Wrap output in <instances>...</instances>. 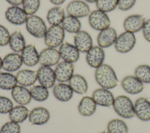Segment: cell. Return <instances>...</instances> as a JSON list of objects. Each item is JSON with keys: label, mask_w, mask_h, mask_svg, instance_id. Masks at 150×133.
Returning a JSON list of instances; mask_svg holds the SVG:
<instances>
[{"label": "cell", "mask_w": 150, "mask_h": 133, "mask_svg": "<svg viewBox=\"0 0 150 133\" xmlns=\"http://www.w3.org/2000/svg\"><path fill=\"white\" fill-rule=\"evenodd\" d=\"M94 78L101 88L107 89L114 88L118 83V79L114 69L106 64H103L96 69Z\"/></svg>", "instance_id": "cell-1"}, {"label": "cell", "mask_w": 150, "mask_h": 133, "mask_svg": "<svg viewBox=\"0 0 150 133\" xmlns=\"http://www.w3.org/2000/svg\"><path fill=\"white\" fill-rule=\"evenodd\" d=\"M112 107L115 112L123 118L129 119L135 116L134 104L127 96L120 95L115 97Z\"/></svg>", "instance_id": "cell-2"}, {"label": "cell", "mask_w": 150, "mask_h": 133, "mask_svg": "<svg viewBox=\"0 0 150 133\" xmlns=\"http://www.w3.org/2000/svg\"><path fill=\"white\" fill-rule=\"evenodd\" d=\"M65 31L61 25H52L44 36V42L47 47L56 48L63 43Z\"/></svg>", "instance_id": "cell-3"}, {"label": "cell", "mask_w": 150, "mask_h": 133, "mask_svg": "<svg viewBox=\"0 0 150 133\" xmlns=\"http://www.w3.org/2000/svg\"><path fill=\"white\" fill-rule=\"evenodd\" d=\"M25 26L28 32L32 36L38 38H43L47 29L43 19L35 15L28 17Z\"/></svg>", "instance_id": "cell-4"}, {"label": "cell", "mask_w": 150, "mask_h": 133, "mask_svg": "<svg viewBox=\"0 0 150 133\" xmlns=\"http://www.w3.org/2000/svg\"><path fill=\"white\" fill-rule=\"evenodd\" d=\"M136 41L137 39L134 33L125 31L117 36L114 46L117 52L125 54L134 48Z\"/></svg>", "instance_id": "cell-5"}, {"label": "cell", "mask_w": 150, "mask_h": 133, "mask_svg": "<svg viewBox=\"0 0 150 133\" xmlns=\"http://www.w3.org/2000/svg\"><path fill=\"white\" fill-rule=\"evenodd\" d=\"M88 16L90 27L97 31L100 32L110 26L111 20L105 12L96 9L91 12Z\"/></svg>", "instance_id": "cell-6"}, {"label": "cell", "mask_w": 150, "mask_h": 133, "mask_svg": "<svg viewBox=\"0 0 150 133\" xmlns=\"http://www.w3.org/2000/svg\"><path fill=\"white\" fill-rule=\"evenodd\" d=\"M66 12L69 15L78 19L88 16L91 12L88 5L81 0L70 1L66 6Z\"/></svg>", "instance_id": "cell-7"}, {"label": "cell", "mask_w": 150, "mask_h": 133, "mask_svg": "<svg viewBox=\"0 0 150 133\" xmlns=\"http://www.w3.org/2000/svg\"><path fill=\"white\" fill-rule=\"evenodd\" d=\"M5 16L10 23L15 25H21L26 23L28 15L22 8L19 6H11L6 10Z\"/></svg>", "instance_id": "cell-8"}, {"label": "cell", "mask_w": 150, "mask_h": 133, "mask_svg": "<svg viewBox=\"0 0 150 133\" xmlns=\"http://www.w3.org/2000/svg\"><path fill=\"white\" fill-rule=\"evenodd\" d=\"M38 80L40 85L50 89L53 88L56 81L54 69L51 66H41L37 71Z\"/></svg>", "instance_id": "cell-9"}, {"label": "cell", "mask_w": 150, "mask_h": 133, "mask_svg": "<svg viewBox=\"0 0 150 133\" xmlns=\"http://www.w3.org/2000/svg\"><path fill=\"white\" fill-rule=\"evenodd\" d=\"M105 59L104 48L98 46H93L87 52L86 60L87 64L91 68L96 69L103 64Z\"/></svg>", "instance_id": "cell-10"}, {"label": "cell", "mask_w": 150, "mask_h": 133, "mask_svg": "<svg viewBox=\"0 0 150 133\" xmlns=\"http://www.w3.org/2000/svg\"><path fill=\"white\" fill-rule=\"evenodd\" d=\"M60 58L58 50L55 48L47 47L39 53V63L41 66H52L57 65Z\"/></svg>", "instance_id": "cell-11"}, {"label": "cell", "mask_w": 150, "mask_h": 133, "mask_svg": "<svg viewBox=\"0 0 150 133\" xmlns=\"http://www.w3.org/2000/svg\"><path fill=\"white\" fill-rule=\"evenodd\" d=\"M74 70L73 63L64 61L59 62L54 69L56 80L62 83L69 82L74 75Z\"/></svg>", "instance_id": "cell-12"}, {"label": "cell", "mask_w": 150, "mask_h": 133, "mask_svg": "<svg viewBox=\"0 0 150 133\" xmlns=\"http://www.w3.org/2000/svg\"><path fill=\"white\" fill-rule=\"evenodd\" d=\"M145 17L140 14H132L124 20L123 27L125 31L136 33L142 30L145 23Z\"/></svg>", "instance_id": "cell-13"}, {"label": "cell", "mask_w": 150, "mask_h": 133, "mask_svg": "<svg viewBox=\"0 0 150 133\" xmlns=\"http://www.w3.org/2000/svg\"><path fill=\"white\" fill-rule=\"evenodd\" d=\"M115 29L111 26L107 27L98 33L97 37L98 46L103 48H105L114 45L117 38Z\"/></svg>", "instance_id": "cell-14"}, {"label": "cell", "mask_w": 150, "mask_h": 133, "mask_svg": "<svg viewBox=\"0 0 150 133\" xmlns=\"http://www.w3.org/2000/svg\"><path fill=\"white\" fill-rule=\"evenodd\" d=\"M91 97L97 105L103 107L112 106L115 99L114 94L110 89L103 88L94 90L92 93Z\"/></svg>", "instance_id": "cell-15"}, {"label": "cell", "mask_w": 150, "mask_h": 133, "mask_svg": "<svg viewBox=\"0 0 150 133\" xmlns=\"http://www.w3.org/2000/svg\"><path fill=\"white\" fill-rule=\"evenodd\" d=\"M121 85L124 91L131 94H138L144 89V83L135 75H127L124 77Z\"/></svg>", "instance_id": "cell-16"}, {"label": "cell", "mask_w": 150, "mask_h": 133, "mask_svg": "<svg viewBox=\"0 0 150 133\" xmlns=\"http://www.w3.org/2000/svg\"><path fill=\"white\" fill-rule=\"evenodd\" d=\"M50 112L46 108L36 107L29 112L28 120L32 125H42L46 124L50 120Z\"/></svg>", "instance_id": "cell-17"}, {"label": "cell", "mask_w": 150, "mask_h": 133, "mask_svg": "<svg viewBox=\"0 0 150 133\" xmlns=\"http://www.w3.org/2000/svg\"><path fill=\"white\" fill-rule=\"evenodd\" d=\"M60 58L64 61L74 63L78 61L80 57V51L76 47L67 42H63L59 49Z\"/></svg>", "instance_id": "cell-18"}, {"label": "cell", "mask_w": 150, "mask_h": 133, "mask_svg": "<svg viewBox=\"0 0 150 133\" xmlns=\"http://www.w3.org/2000/svg\"><path fill=\"white\" fill-rule=\"evenodd\" d=\"M74 45L80 52L86 53L93 46V38L85 30H80L74 36Z\"/></svg>", "instance_id": "cell-19"}, {"label": "cell", "mask_w": 150, "mask_h": 133, "mask_svg": "<svg viewBox=\"0 0 150 133\" xmlns=\"http://www.w3.org/2000/svg\"><path fill=\"white\" fill-rule=\"evenodd\" d=\"M134 107L135 116L139 120L142 121L150 120V101L146 98L141 97L137 99Z\"/></svg>", "instance_id": "cell-20"}, {"label": "cell", "mask_w": 150, "mask_h": 133, "mask_svg": "<svg viewBox=\"0 0 150 133\" xmlns=\"http://www.w3.org/2000/svg\"><path fill=\"white\" fill-rule=\"evenodd\" d=\"M21 55L17 52H11L2 59V69L6 72H13L20 69L23 64Z\"/></svg>", "instance_id": "cell-21"}, {"label": "cell", "mask_w": 150, "mask_h": 133, "mask_svg": "<svg viewBox=\"0 0 150 133\" xmlns=\"http://www.w3.org/2000/svg\"><path fill=\"white\" fill-rule=\"evenodd\" d=\"M11 96L13 100L19 105L26 106L32 99L30 90L19 85H16L11 90Z\"/></svg>", "instance_id": "cell-22"}, {"label": "cell", "mask_w": 150, "mask_h": 133, "mask_svg": "<svg viewBox=\"0 0 150 133\" xmlns=\"http://www.w3.org/2000/svg\"><path fill=\"white\" fill-rule=\"evenodd\" d=\"M21 55L23 63L28 66H34L39 63V53L33 44L26 45Z\"/></svg>", "instance_id": "cell-23"}, {"label": "cell", "mask_w": 150, "mask_h": 133, "mask_svg": "<svg viewBox=\"0 0 150 133\" xmlns=\"http://www.w3.org/2000/svg\"><path fill=\"white\" fill-rule=\"evenodd\" d=\"M73 90L69 84L59 82L53 87V94L59 101L66 102L71 99L73 96Z\"/></svg>", "instance_id": "cell-24"}, {"label": "cell", "mask_w": 150, "mask_h": 133, "mask_svg": "<svg viewBox=\"0 0 150 133\" xmlns=\"http://www.w3.org/2000/svg\"><path fill=\"white\" fill-rule=\"evenodd\" d=\"M16 78L19 85L25 87L31 86L38 80L37 71L28 69H21L17 72Z\"/></svg>", "instance_id": "cell-25"}, {"label": "cell", "mask_w": 150, "mask_h": 133, "mask_svg": "<svg viewBox=\"0 0 150 133\" xmlns=\"http://www.w3.org/2000/svg\"><path fill=\"white\" fill-rule=\"evenodd\" d=\"M97 104L90 96H83L77 106L78 111L80 114L84 117L92 116L96 111Z\"/></svg>", "instance_id": "cell-26"}, {"label": "cell", "mask_w": 150, "mask_h": 133, "mask_svg": "<svg viewBox=\"0 0 150 133\" xmlns=\"http://www.w3.org/2000/svg\"><path fill=\"white\" fill-rule=\"evenodd\" d=\"M68 82L73 92L77 94H83L88 90L87 81L81 75L74 74Z\"/></svg>", "instance_id": "cell-27"}, {"label": "cell", "mask_w": 150, "mask_h": 133, "mask_svg": "<svg viewBox=\"0 0 150 133\" xmlns=\"http://www.w3.org/2000/svg\"><path fill=\"white\" fill-rule=\"evenodd\" d=\"M64 9L59 6L50 8L47 13L46 19L48 23L52 25H61L65 18Z\"/></svg>", "instance_id": "cell-28"}, {"label": "cell", "mask_w": 150, "mask_h": 133, "mask_svg": "<svg viewBox=\"0 0 150 133\" xmlns=\"http://www.w3.org/2000/svg\"><path fill=\"white\" fill-rule=\"evenodd\" d=\"M8 44L11 49L17 53L21 52L26 46L24 36L18 30L13 32L11 34Z\"/></svg>", "instance_id": "cell-29"}, {"label": "cell", "mask_w": 150, "mask_h": 133, "mask_svg": "<svg viewBox=\"0 0 150 133\" xmlns=\"http://www.w3.org/2000/svg\"><path fill=\"white\" fill-rule=\"evenodd\" d=\"M29 112L28 108L25 106L18 104L13 106L9 113V118L11 121L19 124L28 118Z\"/></svg>", "instance_id": "cell-30"}, {"label": "cell", "mask_w": 150, "mask_h": 133, "mask_svg": "<svg viewBox=\"0 0 150 133\" xmlns=\"http://www.w3.org/2000/svg\"><path fill=\"white\" fill-rule=\"evenodd\" d=\"M61 26L65 32L73 34H76L81 30V24L80 20L77 18L69 15L65 16Z\"/></svg>", "instance_id": "cell-31"}, {"label": "cell", "mask_w": 150, "mask_h": 133, "mask_svg": "<svg viewBox=\"0 0 150 133\" xmlns=\"http://www.w3.org/2000/svg\"><path fill=\"white\" fill-rule=\"evenodd\" d=\"M18 85L16 75L9 72H0V89L11 90Z\"/></svg>", "instance_id": "cell-32"}, {"label": "cell", "mask_w": 150, "mask_h": 133, "mask_svg": "<svg viewBox=\"0 0 150 133\" xmlns=\"http://www.w3.org/2000/svg\"><path fill=\"white\" fill-rule=\"evenodd\" d=\"M29 90L32 99L36 102H42L46 101L49 96L48 89L41 85H33Z\"/></svg>", "instance_id": "cell-33"}, {"label": "cell", "mask_w": 150, "mask_h": 133, "mask_svg": "<svg viewBox=\"0 0 150 133\" xmlns=\"http://www.w3.org/2000/svg\"><path fill=\"white\" fill-rule=\"evenodd\" d=\"M107 131L109 133H128L127 124L120 119H112L107 124Z\"/></svg>", "instance_id": "cell-34"}, {"label": "cell", "mask_w": 150, "mask_h": 133, "mask_svg": "<svg viewBox=\"0 0 150 133\" xmlns=\"http://www.w3.org/2000/svg\"><path fill=\"white\" fill-rule=\"evenodd\" d=\"M135 76L144 84L150 83V66L146 64L138 65L134 71Z\"/></svg>", "instance_id": "cell-35"}, {"label": "cell", "mask_w": 150, "mask_h": 133, "mask_svg": "<svg viewBox=\"0 0 150 133\" xmlns=\"http://www.w3.org/2000/svg\"><path fill=\"white\" fill-rule=\"evenodd\" d=\"M96 6L97 9L107 13L117 8V0H97Z\"/></svg>", "instance_id": "cell-36"}, {"label": "cell", "mask_w": 150, "mask_h": 133, "mask_svg": "<svg viewBox=\"0 0 150 133\" xmlns=\"http://www.w3.org/2000/svg\"><path fill=\"white\" fill-rule=\"evenodd\" d=\"M22 8L28 16L35 15L39 10L40 0H23Z\"/></svg>", "instance_id": "cell-37"}, {"label": "cell", "mask_w": 150, "mask_h": 133, "mask_svg": "<svg viewBox=\"0 0 150 133\" xmlns=\"http://www.w3.org/2000/svg\"><path fill=\"white\" fill-rule=\"evenodd\" d=\"M0 133H21V126L19 123L10 120L1 127Z\"/></svg>", "instance_id": "cell-38"}, {"label": "cell", "mask_w": 150, "mask_h": 133, "mask_svg": "<svg viewBox=\"0 0 150 133\" xmlns=\"http://www.w3.org/2000/svg\"><path fill=\"white\" fill-rule=\"evenodd\" d=\"M13 107V102L9 97L0 95V114H9Z\"/></svg>", "instance_id": "cell-39"}, {"label": "cell", "mask_w": 150, "mask_h": 133, "mask_svg": "<svg viewBox=\"0 0 150 133\" xmlns=\"http://www.w3.org/2000/svg\"><path fill=\"white\" fill-rule=\"evenodd\" d=\"M10 33L7 28L0 24V46H5L9 43Z\"/></svg>", "instance_id": "cell-40"}, {"label": "cell", "mask_w": 150, "mask_h": 133, "mask_svg": "<svg viewBox=\"0 0 150 133\" xmlns=\"http://www.w3.org/2000/svg\"><path fill=\"white\" fill-rule=\"evenodd\" d=\"M136 0H117V8L122 11H127L135 5Z\"/></svg>", "instance_id": "cell-41"}, {"label": "cell", "mask_w": 150, "mask_h": 133, "mask_svg": "<svg viewBox=\"0 0 150 133\" xmlns=\"http://www.w3.org/2000/svg\"><path fill=\"white\" fill-rule=\"evenodd\" d=\"M142 31L144 38L148 42L150 43V19L145 21Z\"/></svg>", "instance_id": "cell-42"}, {"label": "cell", "mask_w": 150, "mask_h": 133, "mask_svg": "<svg viewBox=\"0 0 150 133\" xmlns=\"http://www.w3.org/2000/svg\"><path fill=\"white\" fill-rule=\"evenodd\" d=\"M12 6H19L22 4L23 0H5Z\"/></svg>", "instance_id": "cell-43"}, {"label": "cell", "mask_w": 150, "mask_h": 133, "mask_svg": "<svg viewBox=\"0 0 150 133\" xmlns=\"http://www.w3.org/2000/svg\"><path fill=\"white\" fill-rule=\"evenodd\" d=\"M49 1L53 5L59 6V5L63 4L65 2L66 0H49Z\"/></svg>", "instance_id": "cell-44"}, {"label": "cell", "mask_w": 150, "mask_h": 133, "mask_svg": "<svg viewBox=\"0 0 150 133\" xmlns=\"http://www.w3.org/2000/svg\"><path fill=\"white\" fill-rule=\"evenodd\" d=\"M84 1L88 3H96V2L97 1V0H84Z\"/></svg>", "instance_id": "cell-45"}, {"label": "cell", "mask_w": 150, "mask_h": 133, "mask_svg": "<svg viewBox=\"0 0 150 133\" xmlns=\"http://www.w3.org/2000/svg\"><path fill=\"white\" fill-rule=\"evenodd\" d=\"M2 68V58L0 57V70Z\"/></svg>", "instance_id": "cell-46"}, {"label": "cell", "mask_w": 150, "mask_h": 133, "mask_svg": "<svg viewBox=\"0 0 150 133\" xmlns=\"http://www.w3.org/2000/svg\"><path fill=\"white\" fill-rule=\"evenodd\" d=\"M100 133H109L108 131H103V132H101Z\"/></svg>", "instance_id": "cell-47"}]
</instances>
